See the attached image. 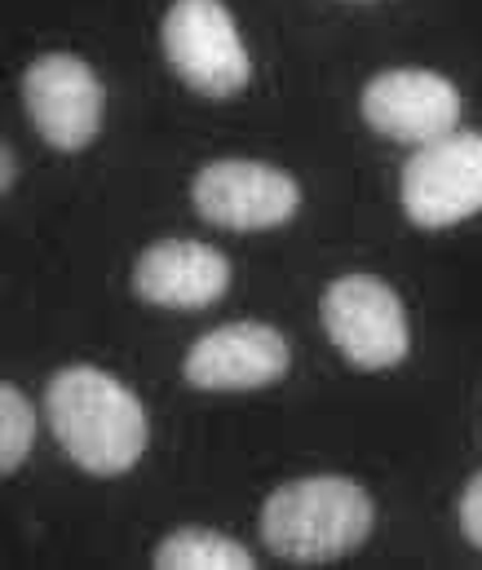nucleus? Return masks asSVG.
Returning <instances> with one entry per match:
<instances>
[{"instance_id":"9b49d317","label":"nucleus","mask_w":482,"mask_h":570,"mask_svg":"<svg viewBox=\"0 0 482 570\" xmlns=\"http://www.w3.org/2000/svg\"><path fill=\"white\" fill-rule=\"evenodd\" d=\"M151 562L160 570H257V558L222 535V531H208V527H181L173 531L168 540L156 544Z\"/></svg>"},{"instance_id":"0eeeda50","label":"nucleus","mask_w":482,"mask_h":570,"mask_svg":"<svg viewBox=\"0 0 482 570\" xmlns=\"http://www.w3.org/2000/svg\"><path fill=\"white\" fill-rule=\"evenodd\" d=\"M22 107L53 150H85L102 129V80L76 53H40L22 71Z\"/></svg>"},{"instance_id":"1a4fd4ad","label":"nucleus","mask_w":482,"mask_h":570,"mask_svg":"<svg viewBox=\"0 0 482 570\" xmlns=\"http://www.w3.org/2000/svg\"><path fill=\"white\" fill-rule=\"evenodd\" d=\"M293 363V350L279 327L270 323H226L204 332L186 358L181 376L190 390L204 394H244V390H266L275 385Z\"/></svg>"},{"instance_id":"f8f14e48","label":"nucleus","mask_w":482,"mask_h":570,"mask_svg":"<svg viewBox=\"0 0 482 570\" xmlns=\"http://www.w3.org/2000/svg\"><path fill=\"white\" fill-rule=\"evenodd\" d=\"M31 438H36V412L27 403V394L4 381L0 385V473H18L27 451H31Z\"/></svg>"},{"instance_id":"ddd939ff","label":"nucleus","mask_w":482,"mask_h":570,"mask_svg":"<svg viewBox=\"0 0 482 570\" xmlns=\"http://www.w3.org/2000/svg\"><path fill=\"white\" fill-rule=\"evenodd\" d=\"M461 531H465L470 544L482 549V469L470 478V487H465V495H461Z\"/></svg>"},{"instance_id":"9d476101","label":"nucleus","mask_w":482,"mask_h":570,"mask_svg":"<svg viewBox=\"0 0 482 570\" xmlns=\"http://www.w3.org/2000/svg\"><path fill=\"white\" fill-rule=\"evenodd\" d=\"M230 257L199 239H160L134 262V292L156 309H208L230 287Z\"/></svg>"},{"instance_id":"4468645a","label":"nucleus","mask_w":482,"mask_h":570,"mask_svg":"<svg viewBox=\"0 0 482 570\" xmlns=\"http://www.w3.org/2000/svg\"><path fill=\"white\" fill-rule=\"evenodd\" d=\"M0 164H4V177H0V190L9 195V190H13V146H0Z\"/></svg>"},{"instance_id":"f257e3e1","label":"nucleus","mask_w":482,"mask_h":570,"mask_svg":"<svg viewBox=\"0 0 482 570\" xmlns=\"http://www.w3.org/2000/svg\"><path fill=\"white\" fill-rule=\"evenodd\" d=\"M45 421L58 446L94 478L129 473L147 451V412L138 394L102 367L71 363L45 385Z\"/></svg>"},{"instance_id":"423d86ee","label":"nucleus","mask_w":482,"mask_h":570,"mask_svg":"<svg viewBox=\"0 0 482 570\" xmlns=\"http://www.w3.org/2000/svg\"><path fill=\"white\" fill-rule=\"evenodd\" d=\"M190 204L208 226L222 230H275L302 208V186L293 173L262 159H213L190 181Z\"/></svg>"},{"instance_id":"39448f33","label":"nucleus","mask_w":482,"mask_h":570,"mask_svg":"<svg viewBox=\"0 0 482 570\" xmlns=\"http://www.w3.org/2000/svg\"><path fill=\"white\" fill-rule=\"evenodd\" d=\"M399 204L421 230L482 213V134H447L416 146L399 173Z\"/></svg>"},{"instance_id":"20e7f679","label":"nucleus","mask_w":482,"mask_h":570,"mask_svg":"<svg viewBox=\"0 0 482 570\" xmlns=\"http://www.w3.org/2000/svg\"><path fill=\"white\" fill-rule=\"evenodd\" d=\"M160 49L177 80L204 98H235L253 80V58L222 0H173L160 22Z\"/></svg>"},{"instance_id":"7ed1b4c3","label":"nucleus","mask_w":482,"mask_h":570,"mask_svg":"<svg viewBox=\"0 0 482 570\" xmlns=\"http://www.w3.org/2000/svg\"><path fill=\"white\" fill-rule=\"evenodd\" d=\"M319 318L327 341L350 367L385 372L412 350V323L403 296L376 275H341L323 287Z\"/></svg>"},{"instance_id":"f03ea898","label":"nucleus","mask_w":482,"mask_h":570,"mask_svg":"<svg viewBox=\"0 0 482 570\" xmlns=\"http://www.w3.org/2000/svg\"><path fill=\"white\" fill-rule=\"evenodd\" d=\"M376 522L372 495L341 473L284 482L262 504V540L275 558L319 567L354 553Z\"/></svg>"},{"instance_id":"6e6552de","label":"nucleus","mask_w":482,"mask_h":570,"mask_svg":"<svg viewBox=\"0 0 482 570\" xmlns=\"http://www.w3.org/2000/svg\"><path fill=\"white\" fill-rule=\"evenodd\" d=\"M358 111L372 134L403 146H425L434 138L456 134L461 125V94L447 76L425 67H390L376 71L363 94Z\"/></svg>"}]
</instances>
